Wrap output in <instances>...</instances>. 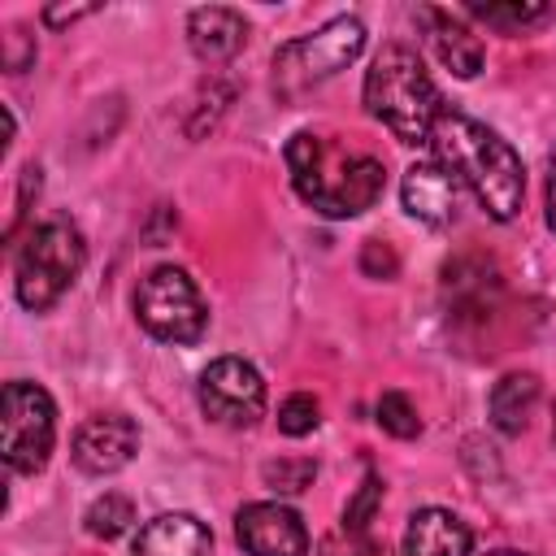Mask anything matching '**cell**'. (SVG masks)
Instances as JSON below:
<instances>
[{
  "label": "cell",
  "instance_id": "1",
  "mask_svg": "<svg viewBox=\"0 0 556 556\" xmlns=\"http://www.w3.org/2000/svg\"><path fill=\"white\" fill-rule=\"evenodd\" d=\"M430 148L439 165L456 174L495 222L517 217L526 195V169H521V156L508 148V139H500L491 126L456 109H443V117L430 130Z\"/></svg>",
  "mask_w": 556,
  "mask_h": 556
},
{
  "label": "cell",
  "instance_id": "2",
  "mask_svg": "<svg viewBox=\"0 0 556 556\" xmlns=\"http://www.w3.org/2000/svg\"><path fill=\"white\" fill-rule=\"evenodd\" d=\"M287 169L300 200L313 204L321 217H356L374 208L387 182V165L378 156L317 130H295L287 139Z\"/></svg>",
  "mask_w": 556,
  "mask_h": 556
},
{
  "label": "cell",
  "instance_id": "3",
  "mask_svg": "<svg viewBox=\"0 0 556 556\" xmlns=\"http://www.w3.org/2000/svg\"><path fill=\"white\" fill-rule=\"evenodd\" d=\"M365 109L400 143L417 148L430 143V130L443 117V96L408 43H387L365 74Z\"/></svg>",
  "mask_w": 556,
  "mask_h": 556
},
{
  "label": "cell",
  "instance_id": "4",
  "mask_svg": "<svg viewBox=\"0 0 556 556\" xmlns=\"http://www.w3.org/2000/svg\"><path fill=\"white\" fill-rule=\"evenodd\" d=\"M83 261H87V243L70 222L35 226L13 261V291H17L22 308H30V313L52 308L83 274Z\"/></svg>",
  "mask_w": 556,
  "mask_h": 556
},
{
  "label": "cell",
  "instance_id": "5",
  "mask_svg": "<svg viewBox=\"0 0 556 556\" xmlns=\"http://www.w3.org/2000/svg\"><path fill=\"white\" fill-rule=\"evenodd\" d=\"M365 48V22L352 13L330 17L326 26L282 43L274 52V91L282 100H295L313 87H321L326 78H334L339 70H348Z\"/></svg>",
  "mask_w": 556,
  "mask_h": 556
},
{
  "label": "cell",
  "instance_id": "6",
  "mask_svg": "<svg viewBox=\"0 0 556 556\" xmlns=\"http://www.w3.org/2000/svg\"><path fill=\"white\" fill-rule=\"evenodd\" d=\"M56 404L39 382H4L0 395V452L13 473H39L52 456Z\"/></svg>",
  "mask_w": 556,
  "mask_h": 556
},
{
  "label": "cell",
  "instance_id": "7",
  "mask_svg": "<svg viewBox=\"0 0 556 556\" xmlns=\"http://www.w3.org/2000/svg\"><path fill=\"white\" fill-rule=\"evenodd\" d=\"M135 317L161 343H195L204 334V326H208V308L200 300V287L178 265H156L139 282Z\"/></svg>",
  "mask_w": 556,
  "mask_h": 556
},
{
  "label": "cell",
  "instance_id": "8",
  "mask_svg": "<svg viewBox=\"0 0 556 556\" xmlns=\"http://www.w3.org/2000/svg\"><path fill=\"white\" fill-rule=\"evenodd\" d=\"M200 408L217 426H252L265 413V378L243 356H217L200 374Z\"/></svg>",
  "mask_w": 556,
  "mask_h": 556
},
{
  "label": "cell",
  "instance_id": "9",
  "mask_svg": "<svg viewBox=\"0 0 556 556\" xmlns=\"http://www.w3.org/2000/svg\"><path fill=\"white\" fill-rule=\"evenodd\" d=\"M235 539L248 556H308V530L287 504H243L235 513Z\"/></svg>",
  "mask_w": 556,
  "mask_h": 556
},
{
  "label": "cell",
  "instance_id": "10",
  "mask_svg": "<svg viewBox=\"0 0 556 556\" xmlns=\"http://www.w3.org/2000/svg\"><path fill=\"white\" fill-rule=\"evenodd\" d=\"M139 452V426L126 417V413H100V417H87L78 430H74V443H70V456L83 473H117L135 460Z\"/></svg>",
  "mask_w": 556,
  "mask_h": 556
},
{
  "label": "cell",
  "instance_id": "11",
  "mask_svg": "<svg viewBox=\"0 0 556 556\" xmlns=\"http://www.w3.org/2000/svg\"><path fill=\"white\" fill-rule=\"evenodd\" d=\"M400 195H404V208H408L417 222H426V226H447V222H456V204H460V200H456V178H452L439 161H417V165H408Z\"/></svg>",
  "mask_w": 556,
  "mask_h": 556
},
{
  "label": "cell",
  "instance_id": "12",
  "mask_svg": "<svg viewBox=\"0 0 556 556\" xmlns=\"http://www.w3.org/2000/svg\"><path fill=\"white\" fill-rule=\"evenodd\" d=\"M213 534L191 513H161L139 526L135 556H208Z\"/></svg>",
  "mask_w": 556,
  "mask_h": 556
},
{
  "label": "cell",
  "instance_id": "13",
  "mask_svg": "<svg viewBox=\"0 0 556 556\" xmlns=\"http://www.w3.org/2000/svg\"><path fill=\"white\" fill-rule=\"evenodd\" d=\"M417 22L426 26V39H430V48H434V56L456 74V78H473L478 70H482V43H478V35L460 22V17H452L447 9H417Z\"/></svg>",
  "mask_w": 556,
  "mask_h": 556
},
{
  "label": "cell",
  "instance_id": "14",
  "mask_svg": "<svg viewBox=\"0 0 556 556\" xmlns=\"http://www.w3.org/2000/svg\"><path fill=\"white\" fill-rule=\"evenodd\" d=\"M473 534L447 508H417L404 530V556H469Z\"/></svg>",
  "mask_w": 556,
  "mask_h": 556
},
{
  "label": "cell",
  "instance_id": "15",
  "mask_svg": "<svg viewBox=\"0 0 556 556\" xmlns=\"http://www.w3.org/2000/svg\"><path fill=\"white\" fill-rule=\"evenodd\" d=\"M248 39V22L239 9L226 4H208V9H191L187 17V43L200 61H230Z\"/></svg>",
  "mask_w": 556,
  "mask_h": 556
},
{
  "label": "cell",
  "instance_id": "16",
  "mask_svg": "<svg viewBox=\"0 0 556 556\" xmlns=\"http://www.w3.org/2000/svg\"><path fill=\"white\" fill-rule=\"evenodd\" d=\"M539 404V378L534 374H504L495 387H491V400H486V413H491V426L500 434H521L530 426V413Z\"/></svg>",
  "mask_w": 556,
  "mask_h": 556
},
{
  "label": "cell",
  "instance_id": "17",
  "mask_svg": "<svg viewBox=\"0 0 556 556\" xmlns=\"http://www.w3.org/2000/svg\"><path fill=\"white\" fill-rule=\"evenodd\" d=\"M130 521H135V504H130L126 495H117V491H104V495L87 508V517H83L87 534H96V539H117V534L130 530Z\"/></svg>",
  "mask_w": 556,
  "mask_h": 556
},
{
  "label": "cell",
  "instance_id": "18",
  "mask_svg": "<svg viewBox=\"0 0 556 556\" xmlns=\"http://www.w3.org/2000/svg\"><path fill=\"white\" fill-rule=\"evenodd\" d=\"M556 9L552 4H469V17L486 22V26H500V30H526L534 22H547Z\"/></svg>",
  "mask_w": 556,
  "mask_h": 556
},
{
  "label": "cell",
  "instance_id": "19",
  "mask_svg": "<svg viewBox=\"0 0 556 556\" xmlns=\"http://www.w3.org/2000/svg\"><path fill=\"white\" fill-rule=\"evenodd\" d=\"M378 426L387 434H395V439H417L421 434V417H417V408H413V400L404 391H382V400H378Z\"/></svg>",
  "mask_w": 556,
  "mask_h": 556
},
{
  "label": "cell",
  "instance_id": "20",
  "mask_svg": "<svg viewBox=\"0 0 556 556\" xmlns=\"http://www.w3.org/2000/svg\"><path fill=\"white\" fill-rule=\"evenodd\" d=\"M317 421H321V408H317V400H313V395H304V391L287 395V400H282V408H278V430H282V434H291V439L313 434V430H317Z\"/></svg>",
  "mask_w": 556,
  "mask_h": 556
},
{
  "label": "cell",
  "instance_id": "21",
  "mask_svg": "<svg viewBox=\"0 0 556 556\" xmlns=\"http://www.w3.org/2000/svg\"><path fill=\"white\" fill-rule=\"evenodd\" d=\"M265 482L274 486V491H304V486H313V478H317V465L308 460V456H295V460H269L265 469Z\"/></svg>",
  "mask_w": 556,
  "mask_h": 556
},
{
  "label": "cell",
  "instance_id": "22",
  "mask_svg": "<svg viewBox=\"0 0 556 556\" xmlns=\"http://www.w3.org/2000/svg\"><path fill=\"white\" fill-rule=\"evenodd\" d=\"M321 556H391L378 539H369L365 530H348L339 526L330 539H321Z\"/></svg>",
  "mask_w": 556,
  "mask_h": 556
},
{
  "label": "cell",
  "instance_id": "23",
  "mask_svg": "<svg viewBox=\"0 0 556 556\" xmlns=\"http://www.w3.org/2000/svg\"><path fill=\"white\" fill-rule=\"evenodd\" d=\"M382 500V482L374 478V473H365V486H361V495L348 504V513H343V526L348 530H365V521L374 517V504Z\"/></svg>",
  "mask_w": 556,
  "mask_h": 556
},
{
  "label": "cell",
  "instance_id": "24",
  "mask_svg": "<svg viewBox=\"0 0 556 556\" xmlns=\"http://www.w3.org/2000/svg\"><path fill=\"white\" fill-rule=\"evenodd\" d=\"M30 61H35V39L26 35V26H13L4 35V70L9 74H22Z\"/></svg>",
  "mask_w": 556,
  "mask_h": 556
},
{
  "label": "cell",
  "instance_id": "25",
  "mask_svg": "<svg viewBox=\"0 0 556 556\" xmlns=\"http://www.w3.org/2000/svg\"><path fill=\"white\" fill-rule=\"evenodd\" d=\"M361 269L374 274V278H391V274H395V252L382 248L378 239H369V243H365V256H361Z\"/></svg>",
  "mask_w": 556,
  "mask_h": 556
},
{
  "label": "cell",
  "instance_id": "26",
  "mask_svg": "<svg viewBox=\"0 0 556 556\" xmlns=\"http://www.w3.org/2000/svg\"><path fill=\"white\" fill-rule=\"evenodd\" d=\"M96 4H74V9H56V4H48L43 9V22L48 26H65V22H78V17H87Z\"/></svg>",
  "mask_w": 556,
  "mask_h": 556
},
{
  "label": "cell",
  "instance_id": "27",
  "mask_svg": "<svg viewBox=\"0 0 556 556\" xmlns=\"http://www.w3.org/2000/svg\"><path fill=\"white\" fill-rule=\"evenodd\" d=\"M543 208H547V226L556 230V152H552V165H547V195H543Z\"/></svg>",
  "mask_w": 556,
  "mask_h": 556
},
{
  "label": "cell",
  "instance_id": "28",
  "mask_svg": "<svg viewBox=\"0 0 556 556\" xmlns=\"http://www.w3.org/2000/svg\"><path fill=\"white\" fill-rule=\"evenodd\" d=\"M486 556H530V552H513V547H500V552H486Z\"/></svg>",
  "mask_w": 556,
  "mask_h": 556
},
{
  "label": "cell",
  "instance_id": "29",
  "mask_svg": "<svg viewBox=\"0 0 556 556\" xmlns=\"http://www.w3.org/2000/svg\"><path fill=\"white\" fill-rule=\"evenodd\" d=\"M552 439H556V408H552Z\"/></svg>",
  "mask_w": 556,
  "mask_h": 556
}]
</instances>
